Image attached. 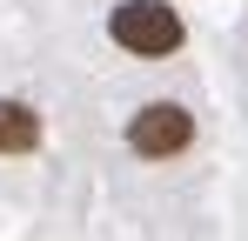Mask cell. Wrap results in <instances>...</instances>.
Segmentation results:
<instances>
[{"instance_id": "1", "label": "cell", "mask_w": 248, "mask_h": 241, "mask_svg": "<svg viewBox=\"0 0 248 241\" xmlns=\"http://www.w3.org/2000/svg\"><path fill=\"white\" fill-rule=\"evenodd\" d=\"M108 34H114V47H127V54H141V60H161V54H174L181 47V14L168 7V0H121L114 14H108Z\"/></svg>"}, {"instance_id": "2", "label": "cell", "mask_w": 248, "mask_h": 241, "mask_svg": "<svg viewBox=\"0 0 248 241\" xmlns=\"http://www.w3.org/2000/svg\"><path fill=\"white\" fill-rule=\"evenodd\" d=\"M188 141H195V114L181 101H148L141 114L127 120V148L148 154V161H174Z\"/></svg>"}, {"instance_id": "3", "label": "cell", "mask_w": 248, "mask_h": 241, "mask_svg": "<svg viewBox=\"0 0 248 241\" xmlns=\"http://www.w3.org/2000/svg\"><path fill=\"white\" fill-rule=\"evenodd\" d=\"M41 148V114L27 101H0V154H34Z\"/></svg>"}]
</instances>
